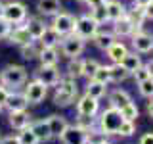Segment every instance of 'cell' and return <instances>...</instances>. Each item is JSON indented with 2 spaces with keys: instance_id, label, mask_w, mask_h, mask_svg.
<instances>
[{
  "instance_id": "cell-15",
  "label": "cell",
  "mask_w": 153,
  "mask_h": 144,
  "mask_svg": "<svg viewBox=\"0 0 153 144\" xmlns=\"http://www.w3.org/2000/svg\"><path fill=\"white\" fill-rule=\"evenodd\" d=\"M25 29L29 31V35H31L33 40H38V38L42 37V33L46 31V23H44V19H40V17H36V16H33V17H27L25 19Z\"/></svg>"
},
{
  "instance_id": "cell-46",
  "label": "cell",
  "mask_w": 153,
  "mask_h": 144,
  "mask_svg": "<svg viewBox=\"0 0 153 144\" xmlns=\"http://www.w3.org/2000/svg\"><path fill=\"white\" fill-rule=\"evenodd\" d=\"M146 19H153V0L146 6Z\"/></svg>"
},
{
  "instance_id": "cell-47",
  "label": "cell",
  "mask_w": 153,
  "mask_h": 144,
  "mask_svg": "<svg viewBox=\"0 0 153 144\" xmlns=\"http://www.w3.org/2000/svg\"><path fill=\"white\" fill-rule=\"evenodd\" d=\"M143 65H146V69L149 71V77H153V60H149L147 64H143Z\"/></svg>"
},
{
  "instance_id": "cell-43",
  "label": "cell",
  "mask_w": 153,
  "mask_h": 144,
  "mask_svg": "<svg viewBox=\"0 0 153 144\" xmlns=\"http://www.w3.org/2000/svg\"><path fill=\"white\" fill-rule=\"evenodd\" d=\"M8 96H10V88H6V86H0V106L4 108V104H6V100H8Z\"/></svg>"
},
{
  "instance_id": "cell-40",
  "label": "cell",
  "mask_w": 153,
  "mask_h": 144,
  "mask_svg": "<svg viewBox=\"0 0 153 144\" xmlns=\"http://www.w3.org/2000/svg\"><path fill=\"white\" fill-rule=\"evenodd\" d=\"M132 77H134V81H136V83H140V81H146L147 77H149V71H147V69H146V65L142 64V65L132 73Z\"/></svg>"
},
{
  "instance_id": "cell-22",
  "label": "cell",
  "mask_w": 153,
  "mask_h": 144,
  "mask_svg": "<svg viewBox=\"0 0 153 144\" xmlns=\"http://www.w3.org/2000/svg\"><path fill=\"white\" fill-rule=\"evenodd\" d=\"M132 102V98H130V94L126 92V90H123V88H115L111 94H109V106L115 110H123L126 104H130Z\"/></svg>"
},
{
  "instance_id": "cell-12",
  "label": "cell",
  "mask_w": 153,
  "mask_h": 144,
  "mask_svg": "<svg viewBox=\"0 0 153 144\" xmlns=\"http://www.w3.org/2000/svg\"><path fill=\"white\" fill-rule=\"evenodd\" d=\"M132 46H134V52H138V54H149V52L153 50V35L142 31V29L134 31Z\"/></svg>"
},
{
  "instance_id": "cell-8",
  "label": "cell",
  "mask_w": 153,
  "mask_h": 144,
  "mask_svg": "<svg viewBox=\"0 0 153 144\" xmlns=\"http://www.w3.org/2000/svg\"><path fill=\"white\" fill-rule=\"evenodd\" d=\"M98 29H100V25L88 16V14H86V16L76 17L75 31H73V33H75L76 37H80L82 40H90V38H94V35L98 33Z\"/></svg>"
},
{
  "instance_id": "cell-11",
  "label": "cell",
  "mask_w": 153,
  "mask_h": 144,
  "mask_svg": "<svg viewBox=\"0 0 153 144\" xmlns=\"http://www.w3.org/2000/svg\"><path fill=\"white\" fill-rule=\"evenodd\" d=\"M76 113L79 115H86V117H96L100 113V102L96 98H92L90 94H82L76 100Z\"/></svg>"
},
{
  "instance_id": "cell-18",
  "label": "cell",
  "mask_w": 153,
  "mask_h": 144,
  "mask_svg": "<svg viewBox=\"0 0 153 144\" xmlns=\"http://www.w3.org/2000/svg\"><path fill=\"white\" fill-rule=\"evenodd\" d=\"M31 129L33 133L36 134L38 142H50L52 133H50V125H48V119H36V121H31Z\"/></svg>"
},
{
  "instance_id": "cell-55",
  "label": "cell",
  "mask_w": 153,
  "mask_h": 144,
  "mask_svg": "<svg viewBox=\"0 0 153 144\" xmlns=\"http://www.w3.org/2000/svg\"><path fill=\"white\" fill-rule=\"evenodd\" d=\"M84 144H90V142H84Z\"/></svg>"
},
{
  "instance_id": "cell-1",
  "label": "cell",
  "mask_w": 153,
  "mask_h": 144,
  "mask_svg": "<svg viewBox=\"0 0 153 144\" xmlns=\"http://www.w3.org/2000/svg\"><path fill=\"white\" fill-rule=\"evenodd\" d=\"M27 79H29L27 67H23L19 64H10V65H6L2 71H0V81H2V85L6 86V88L16 90V88L25 85Z\"/></svg>"
},
{
  "instance_id": "cell-6",
  "label": "cell",
  "mask_w": 153,
  "mask_h": 144,
  "mask_svg": "<svg viewBox=\"0 0 153 144\" xmlns=\"http://www.w3.org/2000/svg\"><path fill=\"white\" fill-rule=\"evenodd\" d=\"M75 23H76V17L69 12H57L56 16H52V23L50 27L54 29L56 33H59L61 37L65 35H71L75 31Z\"/></svg>"
},
{
  "instance_id": "cell-4",
  "label": "cell",
  "mask_w": 153,
  "mask_h": 144,
  "mask_svg": "<svg viewBox=\"0 0 153 144\" xmlns=\"http://www.w3.org/2000/svg\"><path fill=\"white\" fill-rule=\"evenodd\" d=\"M2 17L6 19V21H10L12 25H21V23H25V19L29 17L27 6L23 2H17V0L6 2L4 4V10H2Z\"/></svg>"
},
{
  "instance_id": "cell-37",
  "label": "cell",
  "mask_w": 153,
  "mask_h": 144,
  "mask_svg": "<svg viewBox=\"0 0 153 144\" xmlns=\"http://www.w3.org/2000/svg\"><path fill=\"white\" fill-rule=\"evenodd\" d=\"M92 79L100 81V83L109 85V83H111V75H109V65H102V64H100V67L96 69V73H94Z\"/></svg>"
},
{
  "instance_id": "cell-42",
  "label": "cell",
  "mask_w": 153,
  "mask_h": 144,
  "mask_svg": "<svg viewBox=\"0 0 153 144\" xmlns=\"http://www.w3.org/2000/svg\"><path fill=\"white\" fill-rule=\"evenodd\" d=\"M0 144H21V142H19V136H17V134H8V136H2V138H0Z\"/></svg>"
},
{
  "instance_id": "cell-33",
  "label": "cell",
  "mask_w": 153,
  "mask_h": 144,
  "mask_svg": "<svg viewBox=\"0 0 153 144\" xmlns=\"http://www.w3.org/2000/svg\"><path fill=\"white\" fill-rule=\"evenodd\" d=\"M98 67H100V62L94 60V58H86V60H82V77L92 79Z\"/></svg>"
},
{
  "instance_id": "cell-30",
  "label": "cell",
  "mask_w": 153,
  "mask_h": 144,
  "mask_svg": "<svg viewBox=\"0 0 153 144\" xmlns=\"http://www.w3.org/2000/svg\"><path fill=\"white\" fill-rule=\"evenodd\" d=\"M105 92H107V85H105V83H100V81H96V79H88L86 94H90L92 98L100 100V98H103V96H105Z\"/></svg>"
},
{
  "instance_id": "cell-54",
  "label": "cell",
  "mask_w": 153,
  "mask_h": 144,
  "mask_svg": "<svg viewBox=\"0 0 153 144\" xmlns=\"http://www.w3.org/2000/svg\"><path fill=\"white\" fill-rule=\"evenodd\" d=\"M0 86H2V81H0Z\"/></svg>"
},
{
  "instance_id": "cell-32",
  "label": "cell",
  "mask_w": 153,
  "mask_h": 144,
  "mask_svg": "<svg viewBox=\"0 0 153 144\" xmlns=\"http://www.w3.org/2000/svg\"><path fill=\"white\" fill-rule=\"evenodd\" d=\"M109 75H111L113 83H123V81H126L128 77H130V73H128L121 64H111L109 65Z\"/></svg>"
},
{
  "instance_id": "cell-25",
  "label": "cell",
  "mask_w": 153,
  "mask_h": 144,
  "mask_svg": "<svg viewBox=\"0 0 153 144\" xmlns=\"http://www.w3.org/2000/svg\"><path fill=\"white\" fill-rule=\"evenodd\" d=\"M105 52H107V58L113 62V64H119V62H121L123 58H124V54L128 52V48H126V44H124V42L115 40V42H113V44L109 46Z\"/></svg>"
},
{
  "instance_id": "cell-51",
  "label": "cell",
  "mask_w": 153,
  "mask_h": 144,
  "mask_svg": "<svg viewBox=\"0 0 153 144\" xmlns=\"http://www.w3.org/2000/svg\"><path fill=\"white\" fill-rule=\"evenodd\" d=\"M100 144H113V142H109V140H103V142H100Z\"/></svg>"
},
{
  "instance_id": "cell-7",
  "label": "cell",
  "mask_w": 153,
  "mask_h": 144,
  "mask_svg": "<svg viewBox=\"0 0 153 144\" xmlns=\"http://www.w3.org/2000/svg\"><path fill=\"white\" fill-rule=\"evenodd\" d=\"M23 94H25L27 102L33 104V106H38L44 102V98L48 96V86L44 83H40L38 79H33L25 83V90H23Z\"/></svg>"
},
{
  "instance_id": "cell-50",
  "label": "cell",
  "mask_w": 153,
  "mask_h": 144,
  "mask_svg": "<svg viewBox=\"0 0 153 144\" xmlns=\"http://www.w3.org/2000/svg\"><path fill=\"white\" fill-rule=\"evenodd\" d=\"M2 10H4V2L0 0V16H2Z\"/></svg>"
},
{
  "instance_id": "cell-13",
  "label": "cell",
  "mask_w": 153,
  "mask_h": 144,
  "mask_svg": "<svg viewBox=\"0 0 153 144\" xmlns=\"http://www.w3.org/2000/svg\"><path fill=\"white\" fill-rule=\"evenodd\" d=\"M33 121V115L27 112V110H17V112H10L8 115V123L13 131H21V129L29 127Z\"/></svg>"
},
{
  "instance_id": "cell-27",
  "label": "cell",
  "mask_w": 153,
  "mask_h": 144,
  "mask_svg": "<svg viewBox=\"0 0 153 144\" xmlns=\"http://www.w3.org/2000/svg\"><path fill=\"white\" fill-rule=\"evenodd\" d=\"M92 40H94V44L98 46L100 50L105 52V50H107V48L115 42V35H113L111 31H98V33L94 35Z\"/></svg>"
},
{
  "instance_id": "cell-36",
  "label": "cell",
  "mask_w": 153,
  "mask_h": 144,
  "mask_svg": "<svg viewBox=\"0 0 153 144\" xmlns=\"http://www.w3.org/2000/svg\"><path fill=\"white\" fill-rule=\"evenodd\" d=\"M90 17L94 19L98 25H102V23L107 21V12H105V6H98V8H90Z\"/></svg>"
},
{
  "instance_id": "cell-14",
  "label": "cell",
  "mask_w": 153,
  "mask_h": 144,
  "mask_svg": "<svg viewBox=\"0 0 153 144\" xmlns=\"http://www.w3.org/2000/svg\"><path fill=\"white\" fill-rule=\"evenodd\" d=\"M8 42L10 44H16V46H23V44H27L29 40H33L31 35H29V31L25 29V25H13L12 27V31L8 33Z\"/></svg>"
},
{
  "instance_id": "cell-24",
  "label": "cell",
  "mask_w": 153,
  "mask_h": 144,
  "mask_svg": "<svg viewBox=\"0 0 153 144\" xmlns=\"http://www.w3.org/2000/svg\"><path fill=\"white\" fill-rule=\"evenodd\" d=\"M119 64H121L124 69L128 71V73H134V71L138 69V67L142 65V58H140V54H138V52H126V54H124V58L121 62H119Z\"/></svg>"
},
{
  "instance_id": "cell-5",
  "label": "cell",
  "mask_w": 153,
  "mask_h": 144,
  "mask_svg": "<svg viewBox=\"0 0 153 144\" xmlns=\"http://www.w3.org/2000/svg\"><path fill=\"white\" fill-rule=\"evenodd\" d=\"M84 48H86V40H82L80 37H76L75 33L61 37L59 50H61V54H63L65 58H69V60L71 58H79L84 52Z\"/></svg>"
},
{
  "instance_id": "cell-35",
  "label": "cell",
  "mask_w": 153,
  "mask_h": 144,
  "mask_svg": "<svg viewBox=\"0 0 153 144\" xmlns=\"http://www.w3.org/2000/svg\"><path fill=\"white\" fill-rule=\"evenodd\" d=\"M17 136H19V142L21 144H38V138H36V134L33 133L31 125L25 127V129H21V131L17 133Z\"/></svg>"
},
{
  "instance_id": "cell-26",
  "label": "cell",
  "mask_w": 153,
  "mask_h": 144,
  "mask_svg": "<svg viewBox=\"0 0 153 144\" xmlns=\"http://www.w3.org/2000/svg\"><path fill=\"white\" fill-rule=\"evenodd\" d=\"M38 40H40L42 46H46V48H57V46H59V42H61V35H59V33H56L54 29L48 25L46 31L42 33V37L38 38Z\"/></svg>"
},
{
  "instance_id": "cell-20",
  "label": "cell",
  "mask_w": 153,
  "mask_h": 144,
  "mask_svg": "<svg viewBox=\"0 0 153 144\" xmlns=\"http://www.w3.org/2000/svg\"><path fill=\"white\" fill-rule=\"evenodd\" d=\"M48 125H50V133H52V136L54 138H59L61 136V133L65 131L67 127H69V123H67V119L63 117V115H59V113H52V115H48Z\"/></svg>"
},
{
  "instance_id": "cell-10",
  "label": "cell",
  "mask_w": 153,
  "mask_h": 144,
  "mask_svg": "<svg viewBox=\"0 0 153 144\" xmlns=\"http://www.w3.org/2000/svg\"><path fill=\"white\" fill-rule=\"evenodd\" d=\"M86 140H88V131L82 129V127H79L76 123L69 125L59 136L61 144H84Z\"/></svg>"
},
{
  "instance_id": "cell-23",
  "label": "cell",
  "mask_w": 153,
  "mask_h": 144,
  "mask_svg": "<svg viewBox=\"0 0 153 144\" xmlns=\"http://www.w3.org/2000/svg\"><path fill=\"white\" fill-rule=\"evenodd\" d=\"M42 48L44 46H42L40 40H29L27 44L19 46V54H21L23 60H35V58H38Z\"/></svg>"
},
{
  "instance_id": "cell-3",
  "label": "cell",
  "mask_w": 153,
  "mask_h": 144,
  "mask_svg": "<svg viewBox=\"0 0 153 144\" xmlns=\"http://www.w3.org/2000/svg\"><path fill=\"white\" fill-rule=\"evenodd\" d=\"M123 121L124 119H123L121 112L109 106L107 110H103V112L100 113V117L96 119V125H98V129L105 134V136H111V134L119 133V127H121Z\"/></svg>"
},
{
  "instance_id": "cell-16",
  "label": "cell",
  "mask_w": 153,
  "mask_h": 144,
  "mask_svg": "<svg viewBox=\"0 0 153 144\" xmlns=\"http://www.w3.org/2000/svg\"><path fill=\"white\" fill-rule=\"evenodd\" d=\"M134 31H138V29H136V25H134L126 16L121 17V19H117V21H113V31L111 33L115 37H132Z\"/></svg>"
},
{
  "instance_id": "cell-48",
  "label": "cell",
  "mask_w": 153,
  "mask_h": 144,
  "mask_svg": "<svg viewBox=\"0 0 153 144\" xmlns=\"http://www.w3.org/2000/svg\"><path fill=\"white\" fill-rule=\"evenodd\" d=\"M147 113H149V117H153V98H149V102H147Z\"/></svg>"
},
{
  "instance_id": "cell-28",
  "label": "cell",
  "mask_w": 153,
  "mask_h": 144,
  "mask_svg": "<svg viewBox=\"0 0 153 144\" xmlns=\"http://www.w3.org/2000/svg\"><path fill=\"white\" fill-rule=\"evenodd\" d=\"M38 60H40V65H57L59 62V52L57 48H42L40 54H38Z\"/></svg>"
},
{
  "instance_id": "cell-52",
  "label": "cell",
  "mask_w": 153,
  "mask_h": 144,
  "mask_svg": "<svg viewBox=\"0 0 153 144\" xmlns=\"http://www.w3.org/2000/svg\"><path fill=\"white\" fill-rule=\"evenodd\" d=\"M2 110H4V108H2V106H0V113H2Z\"/></svg>"
},
{
  "instance_id": "cell-9",
  "label": "cell",
  "mask_w": 153,
  "mask_h": 144,
  "mask_svg": "<svg viewBox=\"0 0 153 144\" xmlns=\"http://www.w3.org/2000/svg\"><path fill=\"white\" fill-rule=\"evenodd\" d=\"M35 79H38L40 83H44L50 88V86H57V83L63 79V75H61L57 65H40L35 71Z\"/></svg>"
},
{
  "instance_id": "cell-45",
  "label": "cell",
  "mask_w": 153,
  "mask_h": 144,
  "mask_svg": "<svg viewBox=\"0 0 153 144\" xmlns=\"http://www.w3.org/2000/svg\"><path fill=\"white\" fill-rule=\"evenodd\" d=\"M138 144H153V133H146L140 138V142H138Z\"/></svg>"
},
{
  "instance_id": "cell-53",
  "label": "cell",
  "mask_w": 153,
  "mask_h": 144,
  "mask_svg": "<svg viewBox=\"0 0 153 144\" xmlns=\"http://www.w3.org/2000/svg\"><path fill=\"white\" fill-rule=\"evenodd\" d=\"M79 2H86V0H79Z\"/></svg>"
},
{
  "instance_id": "cell-38",
  "label": "cell",
  "mask_w": 153,
  "mask_h": 144,
  "mask_svg": "<svg viewBox=\"0 0 153 144\" xmlns=\"http://www.w3.org/2000/svg\"><path fill=\"white\" fill-rule=\"evenodd\" d=\"M138 88H140V94L143 98H153V77H147L146 81H140Z\"/></svg>"
},
{
  "instance_id": "cell-39",
  "label": "cell",
  "mask_w": 153,
  "mask_h": 144,
  "mask_svg": "<svg viewBox=\"0 0 153 144\" xmlns=\"http://www.w3.org/2000/svg\"><path fill=\"white\" fill-rule=\"evenodd\" d=\"M136 133V123L134 121H126V119H124V121L121 123V127H119V136H132V134Z\"/></svg>"
},
{
  "instance_id": "cell-21",
  "label": "cell",
  "mask_w": 153,
  "mask_h": 144,
  "mask_svg": "<svg viewBox=\"0 0 153 144\" xmlns=\"http://www.w3.org/2000/svg\"><path fill=\"white\" fill-rule=\"evenodd\" d=\"M36 12L40 16H56L57 12H61V2L59 0H36Z\"/></svg>"
},
{
  "instance_id": "cell-17",
  "label": "cell",
  "mask_w": 153,
  "mask_h": 144,
  "mask_svg": "<svg viewBox=\"0 0 153 144\" xmlns=\"http://www.w3.org/2000/svg\"><path fill=\"white\" fill-rule=\"evenodd\" d=\"M27 98L23 92H16V90H10V96L6 100V104H4V108L8 110V112H17V110H27Z\"/></svg>"
},
{
  "instance_id": "cell-29",
  "label": "cell",
  "mask_w": 153,
  "mask_h": 144,
  "mask_svg": "<svg viewBox=\"0 0 153 144\" xmlns=\"http://www.w3.org/2000/svg\"><path fill=\"white\" fill-rule=\"evenodd\" d=\"M126 17L136 25V29H142L143 21H146V6H138V4H134L132 10H126Z\"/></svg>"
},
{
  "instance_id": "cell-31",
  "label": "cell",
  "mask_w": 153,
  "mask_h": 144,
  "mask_svg": "<svg viewBox=\"0 0 153 144\" xmlns=\"http://www.w3.org/2000/svg\"><path fill=\"white\" fill-rule=\"evenodd\" d=\"M65 75L69 77V79H79V77H82V60H79V58H71L69 64H67V71Z\"/></svg>"
},
{
  "instance_id": "cell-44",
  "label": "cell",
  "mask_w": 153,
  "mask_h": 144,
  "mask_svg": "<svg viewBox=\"0 0 153 144\" xmlns=\"http://www.w3.org/2000/svg\"><path fill=\"white\" fill-rule=\"evenodd\" d=\"M107 0H86L84 4H88V8H98V6H105Z\"/></svg>"
},
{
  "instance_id": "cell-19",
  "label": "cell",
  "mask_w": 153,
  "mask_h": 144,
  "mask_svg": "<svg viewBox=\"0 0 153 144\" xmlns=\"http://www.w3.org/2000/svg\"><path fill=\"white\" fill-rule=\"evenodd\" d=\"M105 12H107V21H117L126 16V6L119 0H107L105 2Z\"/></svg>"
},
{
  "instance_id": "cell-41",
  "label": "cell",
  "mask_w": 153,
  "mask_h": 144,
  "mask_svg": "<svg viewBox=\"0 0 153 144\" xmlns=\"http://www.w3.org/2000/svg\"><path fill=\"white\" fill-rule=\"evenodd\" d=\"M12 27H13L12 23H10V21H6V19H4L2 16H0V40L8 37V33L12 31Z\"/></svg>"
},
{
  "instance_id": "cell-2",
  "label": "cell",
  "mask_w": 153,
  "mask_h": 144,
  "mask_svg": "<svg viewBox=\"0 0 153 144\" xmlns=\"http://www.w3.org/2000/svg\"><path fill=\"white\" fill-rule=\"evenodd\" d=\"M56 92H54V104L56 106H61V108H67L71 106L76 100V94H79V86H76V81L75 79H61L57 86H54Z\"/></svg>"
},
{
  "instance_id": "cell-34",
  "label": "cell",
  "mask_w": 153,
  "mask_h": 144,
  "mask_svg": "<svg viewBox=\"0 0 153 144\" xmlns=\"http://www.w3.org/2000/svg\"><path fill=\"white\" fill-rule=\"evenodd\" d=\"M119 112H121L123 119H126V121H136V119H138V115H140V110H138V106L134 104V102L126 104L123 110H119Z\"/></svg>"
},
{
  "instance_id": "cell-56",
  "label": "cell",
  "mask_w": 153,
  "mask_h": 144,
  "mask_svg": "<svg viewBox=\"0 0 153 144\" xmlns=\"http://www.w3.org/2000/svg\"><path fill=\"white\" fill-rule=\"evenodd\" d=\"M0 138H2V136H0Z\"/></svg>"
},
{
  "instance_id": "cell-49",
  "label": "cell",
  "mask_w": 153,
  "mask_h": 144,
  "mask_svg": "<svg viewBox=\"0 0 153 144\" xmlns=\"http://www.w3.org/2000/svg\"><path fill=\"white\" fill-rule=\"evenodd\" d=\"M151 0H134V4H138V6H147Z\"/></svg>"
}]
</instances>
